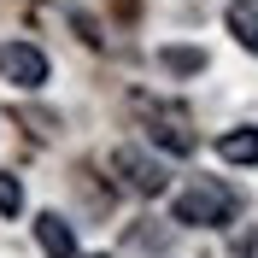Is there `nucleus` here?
Segmentation results:
<instances>
[{"instance_id":"nucleus-5","label":"nucleus","mask_w":258,"mask_h":258,"mask_svg":"<svg viewBox=\"0 0 258 258\" xmlns=\"http://www.w3.org/2000/svg\"><path fill=\"white\" fill-rule=\"evenodd\" d=\"M35 246H41L47 258H82L77 252V229L64 223L59 211H41V217H35Z\"/></svg>"},{"instance_id":"nucleus-2","label":"nucleus","mask_w":258,"mask_h":258,"mask_svg":"<svg viewBox=\"0 0 258 258\" xmlns=\"http://www.w3.org/2000/svg\"><path fill=\"white\" fill-rule=\"evenodd\" d=\"M135 112H141V123H147V141L164 147L170 159H188L194 147H200V135H194V123H188V112H182V106H164V100L135 94Z\"/></svg>"},{"instance_id":"nucleus-11","label":"nucleus","mask_w":258,"mask_h":258,"mask_svg":"<svg viewBox=\"0 0 258 258\" xmlns=\"http://www.w3.org/2000/svg\"><path fill=\"white\" fill-rule=\"evenodd\" d=\"M88 258H106V252H88Z\"/></svg>"},{"instance_id":"nucleus-9","label":"nucleus","mask_w":258,"mask_h":258,"mask_svg":"<svg viewBox=\"0 0 258 258\" xmlns=\"http://www.w3.org/2000/svg\"><path fill=\"white\" fill-rule=\"evenodd\" d=\"M18 211H24V182L6 170V176H0V217H18Z\"/></svg>"},{"instance_id":"nucleus-7","label":"nucleus","mask_w":258,"mask_h":258,"mask_svg":"<svg viewBox=\"0 0 258 258\" xmlns=\"http://www.w3.org/2000/svg\"><path fill=\"white\" fill-rule=\"evenodd\" d=\"M229 35H235V41H241L246 53H258V6L235 0V6H229Z\"/></svg>"},{"instance_id":"nucleus-6","label":"nucleus","mask_w":258,"mask_h":258,"mask_svg":"<svg viewBox=\"0 0 258 258\" xmlns=\"http://www.w3.org/2000/svg\"><path fill=\"white\" fill-rule=\"evenodd\" d=\"M217 153L229 164H258V123H241V129H229V135H217Z\"/></svg>"},{"instance_id":"nucleus-4","label":"nucleus","mask_w":258,"mask_h":258,"mask_svg":"<svg viewBox=\"0 0 258 258\" xmlns=\"http://www.w3.org/2000/svg\"><path fill=\"white\" fill-rule=\"evenodd\" d=\"M112 170H117L135 194H164V188H170V170H164L159 159H147L141 147H117V153H112Z\"/></svg>"},{"instance_id":"nucleus-3","label":"nucleus","mask_w":258,"mask_h":258,"mask_svg":"<svg viewBox=\"0 0 258 258\" xmlns=\"http://www.w3.org/2000/svg\"><path fill=\"white\" fill-rule=\"evenodd\" d=\"M0 82L35 94V88L47 82V53L30 47V41H0Z\"/></svg>"},{"instance_id":"nucleus-10","label":"nucleus","mask_w":258,"mask_h":258,"mask_svg":"<svg viewBox=\"0 0 258 258\" xmlns=\"http://www.w3.org/2000/svg\"><path fill=\"white\" fill-rule=\"evenodd\" d=\"M235 258H258V223L235 235Z\"/></svg>"},{"instance_id":"nucleus-8","label":"nucleus","mask_w":258,"mask_h":258,"mask_svg":"<svg viewBox=\"0 0 258 258\" xmlns=\"http://www.w3.org/2000/svg\"><path fill=\"white\" fill-rule=\"evenodd\" d=\"M159 64L176 71V77H200V71H206V53L200 47H159Z\"/></svg>"},{"instance_id":"nucleus-1","label":"nucleus","mask_w":258,"mask_h":258,"mask_svg":"<svg viewBox=\"0 0 258 258\" xmlns=\"http://www.w3.org/2000/svg\"><path fill=\"white\" fill-rule=\"evenodd\" d=\"M170 217H176L182 229H229L235 217H241V200L223 188V182H194V188H182L176 200H170Z\"/></svg>"}]
</instances>
